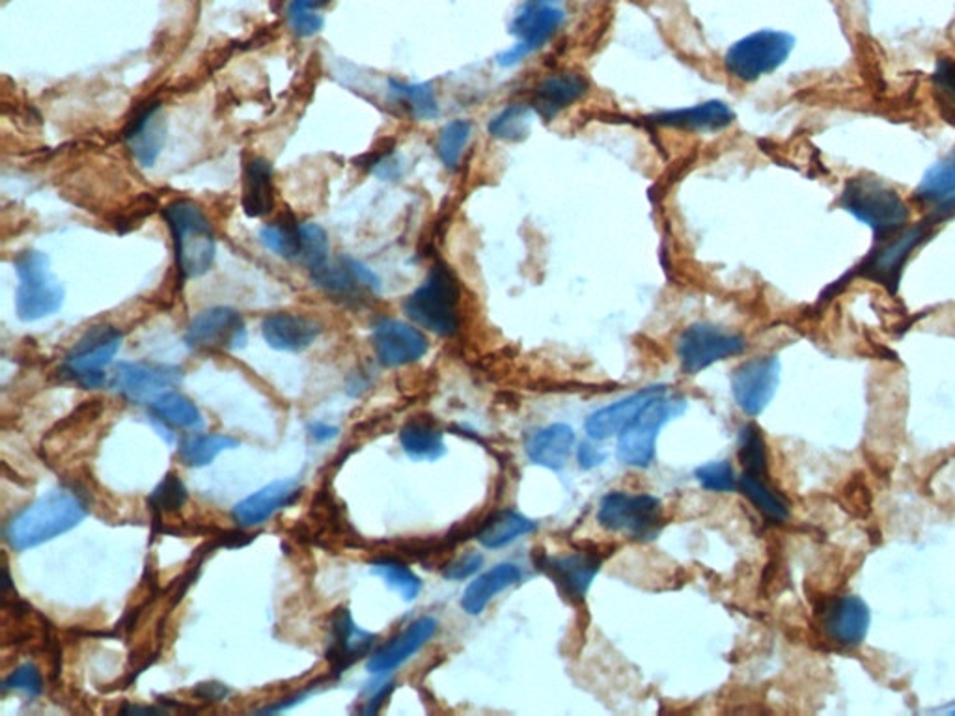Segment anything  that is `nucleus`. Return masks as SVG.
Returning <instances> with one entry per match:
<instances>
[{"mask_svg":"<svg viewBox=\"0 0 955 716\" xmlns=\"http://www.w3.org/2000/svg\"><path fill=\"white\" fill-rule=\"evenodd\" d=\"M86 516L88 506L77 492L53 489L8 522L7 540L13 551L25 553L79 527Z\"/></svg>","mask_w":955,"mask_h":716,"instance_id":"nucleus-1","label":"nucleus"},{"mask_svg":"<svg viewBox=\"0 0 955 716\" xmlns=\"http://www.w3.org/2000/svg\"><path fill=\"white\" fill-rule=\"evenodd\" d=\"M172 231L177 273L182 279H200L214 268L217 239L200 206L191 200H174L163 209Z\"/></svg>","mask_w":955,"mask_h":716,"instance_id":"nucleus-2","label":"nucleus"},{"mask_svg":"<svg viewBox=\"0 0 955 716\" xmlns=\"http://www.w3.org/2000/svg\"><path fill=\"white\" fill-rule=\"evenodd\" d=\"M842 209L851 213L862 225L870 226L881 241L907 228L911 209L898 191L876 177H853L840 196Z\"/></svg>","mask_w":955,"mask_h":716,"instance_id":"nucleus-3","label":"nucleus"},{"mask_svg":"<svg viewBox=\"0 0 955 716\" xmlns=\"http://www.w3.org/2000/svg\"><path fill=\"white\" fill-rule=\"evenodd\" d=\"M403 312L437 336H454L459 330V284L445 261L430 269L426 280L405 299Z\"/></svg>","mask_w":955,"mask_h":716,"instance_id":"nucleus-4","label":"nucleus"},{"mask_svg":"<svg viewBox=\"0 0 955 716\" xmlns=\"http://www.w3.org/2000/svg\"><path fill=\"white\" fill-rule=\"evenodd\" d=\"M13 268L19 279L15 310L21 322H40L62 308L64 288L51 271L47 256L40 250H25L15 258Z\"/></svg>","mask_w":955,"mask_h":716,"instance_id":"nucleus-5","label":"nucleus"},{"mask_svg":"<svg viewBox=\"0 0 955 716\" xmlns=\"http://www.w3.org/2000/svg\"><path fill=\"white\" fill-rule=\"evenodd\" d=\"M795 47V37L782 31H758L742 37L726 51L728 74L742 83H755L777 72Z\"/></svg>","mask_w":955,"mask_h":716,"instance_id":"nucleus-6","label":"nucleus"},{"mask_svg":"<svg viewBox=\"0 0 955 716\" xmlns=\"http://www.w3.org/2000/svg\"><path fill=\"white\" fill-rule=\"evenodd\" d=\"M597 521L610 532L650 541L663 529V506L651 495L612 491L603 497Z\"/></svg>","mask_w":955,"mask_h":716,"instance_id":"nucleus-7","label":"nucleus"},{"mask_svg":"<svg viewBox=\"0 0 955 716\" xmlns=\"http://www.w3.org/2000/svg\"><path fill=\"white\" fill-rule=\"evenodd\" d=\"M123 336L110 325L88 328L64 360V371L83 389H99L107 383L104 368L115 360Z\"/></svg>","mask_w":955,"mask_h":716,"instance_id":"nucleus-8","label":"nucleus"},{"mask_svg":"<svg viewBox=\"0 0 955 716\" xmlns=\"http://www.w3.org/2000/svg\"><path fill=\"white\" fill-rule=\"evenodd\" d=\"M935 226H938L937 220L927 215L919 225L903 228L896 236L881 241V247L873 254L868 256L865 265L858 271L871 282L887 288L890 293L898 292L907 261L920 245L933 236Z\"/></svg>","mask_w":955,"mask_h":716,"instance_id":"nucleus-9","label":"nucleus"},{"mask_svg":"<svg viewBox=\"0 0 955 716\" xmlns=\"http://www.w3.org/2000/svg\"><path fill=\"white\" fill-rule=\"evenodd\" d=\"M747 349L741 334L726 333L707 323H696L683 330L677 340V358L688 376L701 373L718 360L737 357Z\"/></svg>","mask_w":955,"mask_h":716,"instance_id":"nucleus-10","label":"nucleus"},{"mask_svg":"<svg viewBox=\"0 0 955 716\" xmlns=\"http://www.w3.org/2000/svg\"><path fill=\"white\" fill-rule=\"evenodd\" d=\"M675 401H670L664 394L651 400L639 416L627 425L618 441V457L631 467H650L655 457L659 430L677 413Z\"/></svg>","mask_w":955,"mask_h":716,"instance_id":"nucleus-11","label":"nucleus"},{"mask_svg":"<svg viewBox=\"0 0 955 716\" xmlns=\"http://www.w3.org/2000/svg\"><path fill=\"white\" fill-rule=\"evenodd\" d=\"M185 344L195 351H238L247 344V325L238 310L214 306L189 323Z\"/></svg>","mask_w":955,"mask_h":716,"instance_id":"nucleus-12","label":"nucleus"},{"mask_svg":"<svg viewBox=\"0 0 955 716\" xmlns=\"http://www.w3.org/2000/svg\"><path fill=\"white\" fill-rule=\"evenodd\" d=\"M564 23V12L551 4L529 2L511 21L510 32L518 37L511 50L499 55L500 66H516L519 62L543 47Z\"/></svg>","mask_w":955,"mask_h":716,"instance_id":"nucleus-13","label":"nucleus"},{"mask_svg":"<svg viewBox=\"0 0 955 716\" xmlns=\"http://www.w3.org/2000/svg\"><path fill=\"white\" fill-rule=\"evenodd\" d=\"M780 383V360L777 357L750 358L731 376V392L742 413L758 416L773 401Z\"/></svg>","mask_w":955,"mask_h":716,"instance_id":"nucleus-14","label":"nucleus"},{"mask_svg":"<svg viewBox=\"0 0 955 716\" xmlns=\"http://www.w3.org/2000/svg\"><path fill=\"white\" fill-rule=\"evenodd\" d=\"M182 377L177 366L120 362L115 368L110 387L131 403H150L182 383Z\"/></svg>","mask_w":955,"mask_h":716,"instance_id":"nucleus-15","label":"nucleus"},{"mask_svg":"<svg viewBox=\"0 0 955 716\" xmlns=\"http://www.w3.org/2000/svg\"><path fill=\"white\" fill-rule=\"evenodd\" d=\"M371 340L379 362L387 368H400V366L419 362L430 347L426 336L419 328L390 317H383L373 325Z\"/></svg>","mask_w":955,"mask_h":716,"instance_id":"nucleus-16","label":"nucleus"},{"mask_svg":"<svg viewBox=\"0 0 955 716\" xmlns=\"http://www.w3.org/2000/svg\"><path fill=\"white\" fill-rule=\"evenodd\" d=\"M870 608L857 595H842L823 607L822 629L840 648H858L870 629Z\"/></svg>","mask_w":955,"mask_h":716,"instance_id":"nucleus-17","label":"nucleus"},{"mask_svg":"<svg viewBox=\"0 0 955 716\" xmlns=\"http://www.w3.org/2000/svg\"><path fill=\"white\" fill-rule=\"evenodd\" d=\"M123 140L141 166H153L166 140V118L161 104L142 105L123 129Z\"/></svg>","mask_w":955,"mask_h":716,"instance_id":"nucleus-18","label":"nucleus"},{"mask_svg":"<svg viewBox=\"0 0 955 716\" xmlns=\"http://www.w3.org/2000/svg\"><path fill=\"white\" fill-rule=\"evenodd\" d=\"M437 629V619L430 618V616L416 619L405 631L392 638L389 643H384L381 650L376 651L368 659V664H366L368 672L373 675H383L402 666L403 662H408L414 653H419L435 637Z\"/></svg>","mask_w":955,"mask_h":716,"instance_id":"nucleus-19","label":"nucleus"},{"mask_svg":"<svg viewBox=\"0 0 955 716\" xmlns=\"http://www.w3.org/2000/svg\"><path fill=\"white\" fill-rule=\"evenodd\" d=\"M303 486L299 480H276L258 489L250 497L236 505L231 516L239 527L250 529L268 521L276 511L292 506L301 497Z\"/></svg>","mask_w":955,"mask_h":716,"instance_id":"nucleus-20","label":"nucleus"},{"mask_svg":"<svg viewBox=\"0 0 955 716\" xmlns=\"http://www.w3.org/2000/svg\"><path fill=\"white\" fill-rule=\"evenodd\" d=\"M664 392H666V387H648V389L627 395L623 400L616 401L609 408L599 409L586 420L585 430L588 437L594 438V441H605V438L620 435L651 400H655Z\"/></svg>","mask_w":955,"mask_h":716,"instance_id":"nucleus-21","label":"nucleus"},{"mask_svg":"<svg viewBox=\"0 0 955 716\" xmlns=\"http://www.w3.org/2000/svg\"><path fill=\"white\" fill-rule=\"evenodd\" d=\"M599 565L601 560L596 558L594 554L575 553L556 556V558H543L540 569L558 586L562 594L573 601H580L590 589Z\"/></svg>","mask_w":955,"mask_h":716,"instance_id":"nucleus-22","label":"nucleus"},{"mask_svg":"<svg viewBox=\"0 0 955 716\" xmlns=\"http://www.w3.org/2000/svg\"><path fill=\"white\" fill-rule=\"evenodd\" d=\"M373 643H376V634H370L355 626L347 608L336 610L330 627L329 651H327V661L330 662L333 674H344L347 668L371 650Z\"/></svg>","mask_w":955,"mask_h":716,"instance_id":"nucleus-23","label":"nucleus"},{"mask_svg":"<svg viewBox=\"0 0 955 716\" xmlns=\"http://www.w3.org/2000/svg\"><path fill=\"white\" fill-rule=\"evenodd\" d=\"M590 90L588 80L578 74H556L543 79L532 91V109L545 120H553L562 110L577 104Z\"/></svg>","mask_w":955,"mask_h":716,"instance_id":"nucleus-24","label":"nucleus"},{"mask_svg":"<svg viewBox=\"0 0 955 716\" xmlns=\"http://www.w3.org/2000/svg\"><path fill=\"white\" fill-rule=\"evenodd\" d=\"M263 340L276 351L301 352L317 340L322 325L297 314H274L263 319Z\"/></svg>","mask_w":955,"mask_h":716,"instance_id":"nucleus-25","label":"nucleus"},{"mask_svg":"<svg viewBox=\"0 0 955 716\" xmlns=\"http://www.w3.org/2000/svg\"><path fill=\"white\" fill-rule=\"evenodd\" d=\"M734 110L725 101H706L685 109L666 110L651 116L650 120L663 128L683 129V131H718L734 122Z\"/></svg>","mask_w":955,"mask_h":716,"instance_id":"nucleus-26","label":"nucleus"},{"mask_svg":"<svg viewBox=\"0 0 955 716\" xmlns=\"http://www.w3.org/2000/svg\"><path fill=\"white\" fill-rule=\"evenodd\" d=\"M241 204L250 219H260L273 211V164L268 159L252 158L245 164Z\"/></svg>","mask_w":955,"mask_h":716,"instance_id":"nucleus-27","label":"nucleus"},{"mask_svg":"<svg viewBox=\"0 0 955 716\" xmlns=\"http://www.w3.org/2000/svg\"><path fill=\"white\" fill-rule=\"evenodd\" d=\"M575 446V432L567 424H553L534 433L527 444V454L535 465L561 470Z\"/></svg>","mask_w":955,"mask_h":716,"instance_id":"nucleus-28","label":"nucleus"},{"mask_svg":"<svg viewBox=\"0 0 955 716\" xmlns=\"http://www.w3.org/2000/svg\"><path fill=\"white\" fill-rule=\"evenodd\" d=\"M521 581V569L513 564H499L480 575L465 588L462 607L470 616H478L491 603L495 595L504 592Z\"/></svg>","mask_w":955,"mask_h":716,"instance_id":"nucleus-29","label":"nucleus"},{"mask_svg":"<svg viewBox=\"0 0 955 716\" xmlns=\"http://www.w3.org/2000/svg\"><path fill=\"white\" fill-rule=\"evenodd\" d=\"M400 443L414 462H437L446 454L443 433L432 422L411 420L400 432Z\"/></svg>","mask_w":955,"mask_h":716,"instance_id":"nucleus-30","label":"nucleus"},{"mask_svg":"<svg viewBox=\"0 0 955 716\" xmlns=\"http://www.w3.org/2000/svg\"><path fill=\"white\" fill-rule=\"evenodd\" d=\"M534 530V521H530L518 511L502 510L493 513L481 524L476 538L486 549H502L510 545L511 541L519 540L521 535L530 534Z\"/></svg>","mask_w":955,"mask_h":716,"instance_id":"nucleus-31","label":"nucleus"},{"mask_svg":"<svg viewBox=\"0 0 955 716\" xmlns=\"http://www.w3.org/2000/svg\"><path fill=\"white\" fill-rule=\"evenodd\" d=\"M148 408L155 419L165 422V424L174 425V427L191 430V432H198L204 427V416H202L198 408L187 395H183L177 390H166L155 400L150 401Z\"/></svg>","mask_w":955,"mask_h":716,"instance_id":"nucleus-32","label":"nucleus"},{"mask_svg":"<svg viewBox=\"0 0 955 716\" xmlns=\"http://www.w3.org/2000/svg\"><path fill=\"white\" fill-rule=\"evenodd\" d=\"M238 446V438L228 435H189L180 443L177 456L185 467L202 468L211 465L226 449Z\"/></svg>","mask_w":955,"mask_h":716,"instance_id":"nucleus-33","label":"nucleus"},{"mask_svg":"<svg viewBox=\"0 0 955 716\" xmlns=\"http://www.w3.org/2000/svg\"><path fill=\"white\" fill-rule=\"evenodd\" d=\"M260 241L273 254L284 260H299L301 256V225L292 213H282L279 219L260 230Z\"/></svg>","mask_w":955,"mask_h":716,"instance_id":"nucleus-34","label":"nucleus"},{"mask_svg":"<svg viewBox=\"0 0 955 716\" xmlns=\"http://www.w3.org/2000/svg\"><path fill=\"white\" fill-rule=\"evenodd\" d=\"M955 195V150L948 158L935 164L925 172L924 180L920 182L914 200L922 206H938L941 202L948 200Z\"/></svg>","mask_w":955,"mask_h":716,"instance_id":"nucleus-35","label":"nucleus"},{"mask_svg":"<svg viewBox=\"0 0 955 716\" xmlns=\"http://www.w3.org/2000/svg\"><path fill=\"white\" fill-rule=\"evenodd\" d=\"M737 487L769 519L785 521L790 517V506L784 498L780 497L779 492L774 491L773 487L767 486L763 476L742 473L741 478L737 480Z\"/></svg>","mask_w":955,"mask_h":716,"instance_id":"nucleus-36","label":"nucleus"},{"mask_svg":"<svg viewBox=\"0 0 955 716\" xmlns=\"http://www.w3.org/2000/svg\"><path fill=\"white\" fill-rule=\"evenodd\" d=\"M535 110L532 105L511 104L497 112L489 122V134L506 142H521L527 139L534 122Z\"/></svg>","mask_w":955,"mask_h":716,"instance_id":"nucleus-37","label":"nucleus"},{"mask_svg":"<svg viewBox=\"0 0 955 716\" xmlns=\"http://www.w3.org/2000/svg\"><path fill=\"white\" fill-rule=\"evenodd\" d=\"M389 85L390 94H392L398 101L405 104V107L411 110V115H413L416 120H422V122H424V120H433V118H437V98H435V90H433V86L430 85V83L408 85V83H400V80L390 79Z\"/></svg>","mask_w":955,"mask_h":716,"instance_id":"nucleus-38","label":"nucleus"},{"mask_svg":"<svg viewBox=\"0 0 955 716\" xmlns=\"http://www.w3.org/2000/svg\"><path fill=\"white\" fill-rule=\"evenodd\" d=\"M312 280L317 288H322L327 293L340 295V297H355L359 290H365L360 285L359 280L355 276L351 268L347 265L346 258H340V261H327L319 268L311 271Z\"/></svg>","mask_w":955,"mask_h":716,"instance_id":"nucleus-39","label":"nucleus"},{"mask_svg":"<svg viewBox=\"0 0 955 716\" xmlns=\"http://www.w3.org/2000/svg\"><path fill=\"white\" fill-rule=\"evenodd\" d=\"M371 573L383 578L387 586L402 595L405 601H414L421 594V578L416 577L408 565L400 564L395 560L381 558L371 562Z\"/></svg>","mask_w":955,"mask_h":716,"instance_id":"nucleus-40","label":"nucleus"},{"mask_svg":"<svg viewBox=\"0 0 955 716\" xmlns=\"http://www.w3.org/2000/svg\"><path fill=\"white\" fill-rule=\"evenodd\" d=\"M931 90L938 112L955 128V58H938L931 75Z\"/></svg>","mask_w":955,"mask_h":716,"instance_id":"nucleus-41","label":"nucleus"},{"mask_svg":"<svg viewBox=\"0 0 955 716\" xmlns=\"http://www.w3.org/2000/svg\"><path fill=\"white\" fill-rule=\"evenodd\" d=\"M473 134V123L469 120H454L446 123L445 128L441 129L437 139V155L446 169L456 171L457 164L462 161L465 147Z\"/></svg>","mask_w":955,"mask_h":716,"instance_id":"nucleus-42","label":"nucleus"},{"mask_svg":"<svg viewBox=\"0 0 955 716\" xmlns=\"http://www.w3.org/2000/svg\"><path fill=\"white\" fill-rule=\"evenodd\" d=\"M739 462L745 473L766 476L767 473V446L761 435L760 427L747 424L739 433Z\"/></svg>","mask_w":955,"mask_h":716,"instance_id":"nucleus-43","label":"nucleus"},{"mask_svg":"<svg viewBox=\"0 0 955 716\" xmlns=\"http://www.w3.org/2000/svg\"><path fill=\"white\" fill-rule=\"evenodd\" d=\"M329 236L322 226L316 225V223L301 225V256H299V261L308 271H314L329 261Z\"/></svg>","mask_w":955,"mask_h":716,"instance_id":"nucleus-44","label":"nucleus"},{"mask_svg":"<svg viewBox=\"0 0 955 716\" xmlns=\"http://www.w3.org/2000/svg\"><path fill=\"white\" fill-rule=\"evenodd\" d=\"M187 502V489L183 486V481L177 478V474H166L163 481L153 489L152 495L148 498V505L158 513H174L182 510L183 505Z\"/></svg>","mask_w":955,"mask_h":716,"instance_id":"nucleus-45","label":"nucleus"},{"mask_svg":"<svg viewBox=\"0 0 955 716\" xmlns=\"http://www.w3.org/2000/svg\"><path fill=\"white\" fill-rule=\"evenodd\" d=\"M694 478L706 491L734 492L737 489L736 473L728 462L706 463L694 470Z\"/></svg>","mask_w":955,"mask_h":716,"instance_id":"nucleus-46","label":"nucleus"},{"mask_svg":"<svg viewBox=\"0 0 955 716\" xmlns=\"http://www.w3.org/2000/svg\"><path fill=\"white\" fill-rule=\"evenodd\" d=\"M4 691L25 692L26 696L36 698L43 692L42 672L37 670L36 664L25 662V664L15 668L12 674L4 680Z\"/></svg>","mask_w":955,"mask_h":716,"instance_id":"nucleus-47","label":"nucleus"},{"mask_svg":"<svg viewBox=\"0 0 955 716\" xmlns=\"http://www.w3.org/2000/svg\"><path fill=\"white\" fill-rule=\"evenodd\" d=\"M287 21L293 34L299 37L316 36L325 26V19L317 12H287Z\"/></svg>","mask_w":955,"mask_h":716,"instance_id":"nucleus-48","label":"nucleus"},{"mask_svg":"<svg viewBox=\"0 0 955 716\" xmlns=\"http://www.w3.org/2000/svg\"><path fill=\"white\" fill-rule=\"evenodd\" d=\"M481 564H484L481 554H463V556L452 560L451 564L446 565L445 569H443V575H445V578H448V581H465V578L473 577L475 573H478Z\"/></svg>","mask_w":955,"mask_h":716,"instance_id":"nucleus-49","label":"nucleus"},{"mask_svg":"<svg viewBox=\"0 0 955 716\" xmlns=\"http://www.w3.org/2000/svg\"><path fill=\"white\" fill-rule=\"evenodd\" d=\"M607 459V454L601 452V449H597L594 444L583 443L577 448V462L580 467L586 468V470H590V468H596L601 465L603 462Z\"/></svg>","mask_w":955,"mask_h":716,"instance_id":"nucleus-50","label":"nucleus"},{"mask_svg":"<svg viewBox=\"0 0 955 716\" xmlns=\"http://www.w3.org/2000/svg\"><path fill=\"white\" fill-rule=\"evenodd\" d=\"M195 694L204 702H220L230 694V688L220 685V683H204V685L196 686Z\"/></svg>","mask_w":955,"mask_h":716,"instance_id":"nucleus-51","label":"nucleus"},{"mask_svg":"<svg viewBox=\"0 0 955 716\" xmlns=\"http://www.w3.org/2000/svg\"><path fill=\"white\" fill-rule=\"evenodd\" d=\"M308 433H311V437L317 441V443H325V441H330V438H335L338 435V427L316 422V424L308 425Z\"/></svg>","mask_w":955,"mask_h":716,"instance_id":"nucleus-52","label":"nucleus"},{"mask_svg":"<svg viewBox=\"0 0 955 716\" xmlns=\"http://www.w3.org/2000/svg\"><path fill=\"white\" fill-rule=\"evenodd\" d=\"M392 688H394V685H392V683H390V685L389 683H387V685L378 688V691H376V694H373V696H371V698L366 702V707L365 709H362V713H366V715H371V713H378L379 707H381V704H383L384 699H387V696H389L390 692H392Z\"/></svg>","mask_w":955,"mask_h":716,"instance_id":"nucleus-53","label":"nucleus"},{"mask_svg":"<svg viewBox=\"0 0 955 716\" xmlns=\"http://www.w3.org/2000/svg\"><path fill=\"white\" fill-rule=\"evenodd\" d=\"M930 215L933 219L937 220L938 225L944 223V220L952 219L955 215V195L949 196L948 200L941 202L938 206L933 207V211Z\"/></svg>","mask_w":955,"mask_h":716,"instance_id":"nucleus-54","label":"nucleus"},{"mask_svg":"<svg viewBox=\"0 0 955 716\" xmlns=\"http://www.w3.org/2000/svg\"><path fill=\"white\" fill-rule=\"evenodd\" d=\"M330 0H292L287 12H317L319 8L327 7Z\"/></svg>","mask_w":955,"mask_h":716,"instance_id":"nucleus-55","label":"nucleus"},{"mask_svg":"<svg viewBox=\"0 0 955 716\" xmlns=\"http://www.w3.org/2000/svg\"><path fill=\"white\" fill-rule=\"evenodd\" d=\"M530 2H534V4H549V2H554V0H530Z\"/></svg>","mask_w":955,"mask_h":716,"instance_id":"nucleus-56","label":"nucleus"}]
</instances>
